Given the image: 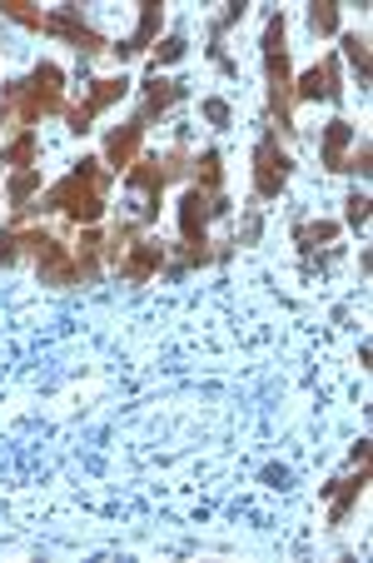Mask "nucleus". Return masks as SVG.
I'll use <instances>...</instances> for the list:
<instances>
[{"label": "nucleus", "mask_w": 373, "mask_h": 563, "mask_svg": "<svg viewBox=\"0 0 373 563\" xmlns=\"http://www.w3.org/2000/svg\"><path fill=\"white\" fill-rule=\"evenodd\" d=\"M105 195H110V170L105 159H80L65 180H55L45 195H35V214H65L70 224H100L105 220Z\"/></svg>", "instance_id": "f257e3e1"}, {"label": "nucleus", "mask_w": 373, "mask_h": 563, "mask_svg": "<svg viewBox=\"0 0 373 563\" xmlns=\"http://www.w3.org/2000/svg\"><path fill=\"white\" fill-rule=\"evenodd\" d=\"M343 220H349L353 230H363V224H369V195H363V190H353L349 200H343Z\"/></svg>", "instance_id": "5701e85b"}, {"label": "nucleus", "mask_w": 373, "mask_h": 563, "mask_svg": "<svg viewBox=\"0 0 373 563\" xmlns=\"http://www.w3.org/2000/svg\"><path fill=\"white\" fill-rule=\"evenodd\" d=\"M35 150H41L35 130H15V140L0 150V165H15V170H35Z\"/></svg>", "instance_id": "dca6fc26"}, {"label": "nucleus", "mask_w": 373, "mask_h": 563, "mask_svg": "<svg viewBox=\"0 0 373 563\" xmlns=\"http://www.w3.org/2000/svg\"><path fill=\"white\" fill-rule=\"evenodd\" d=\"M45 115H65V70L50 60L0 90V120H15V130H35Z\"/></svg>", "instance_id": "f03ea898"}, {"label": "nucleus", "mask_w": 373, "mask_h": 563, "mask_svg": "<svg viewBox=\"0 0 373 563\" xmlns=\"http://www.w3.org/2000/svg\"><path fill=\"white\" fill-rule=\"evenodd\" d=\"M41 31H45V35H65V41H70L80 55H100V51H110L105 35L90 31V25L80 21V15H75L70 5H60V11H45V15H41Z\"/></svg>", "instance_id": "0eeeda50"}, {"label": "nucleus", "mask_w": 373, "mask_h": 563, "mask_svg": "<svg viewBox=\"0 0 373 563\" xmlns=\"http://www.w3.org/2000/svg\"><path fill=\"white\" fill-rule=\"evenodd\" d=\"M343 96V75H339V55L319 60L314 70H304L294 80V106H309V100H339Z\"/></svg>", "instance_id": "1a4fd4ad"}, {"label": "nucleus", "mask_w": 373, "mask_h": 563, "mask_svg": "<svg viewBox=\"0 0 373 563\" xmlns=\"http://www.w3.org/2000/svg\"><path fill=\"white\" fill-rule=\"evenodd\" d=\"M139 96H145V100H139L135 120H139V125H149L155 115H165L170 106H180V100L190 96V86H184V80H170V75H160V70H149L145 86H139Z\"/></svg>", "instance_id": "6e6552de"}, {"label": "nucleus", "mask_w": 373, "mask_h": 563, "mask_svg": "<svg viewBox=\"0 0 373 563\" xmlns=\"http://www.w3.org/2000/svg\"><path fill=\"white\" fill-rule=\"evenodd\" d=\"M165 265H170V250H165L160 240H139V245H129L125 255H120V279H129V285H145V279L160 275Z\"/></svg>", "instance_id": "9d476101"}, {"label": "nucleus", "mask_w": 373, "mask_h": 563, "mask_svg": "<svg viewBox=\"0 0 373 563\" xmlns=\"http://www.w3.org/2000/svg\"><path fill=\"white\" fill-rule=\"evenodd\" d=\"M204 120H210V125H229V115H235V110H229V100H204Z\"/></svg>", "instance_id": "393cba45"}, {"label": "nucleus", "mask_w": 373, "mask_h": 563, "mask_svg": "<svg viewBox=\"0 0 373 563\" xmlns=\"http://www.w3.org/2000/svg\"><path fill=\"white\" fill-rule=\"evenodd\" d=\"M359 140V130L349 125V120H329V130H324V165H329L334 175H343V150Z\"/></svg>", "instance_id": "4468645a"}, {"label": "nucleus", "mask_w": 373, "mask_h": 563, "mask_svg": "<svg viewBox=\"0 0 373 563\" xmlns=\"http://www.w3.org/2000/svg\"><path fill=\"white\" fill-rule=\"evenodd\" d=\"M31 195H41V170H15L11 180H5V200H11V210H25Z\"/></svg>", "instance_id": "a211bd4d"}, {"label": "nucleus", "mask_w": 373, "mask_h": 563, "mask_svg": "<svg viewBox=\"0 0 373 563\" xmlns=\"http://www.w3.org/2000/svg\"><path fill=\"white\" fill-rule=\"evenodd\" d=\"M190 180H194V190H204V195H224L219 150H204V155H194V159H190Z\"/></svg>", "instance_id": "2eb2a0df"}, {"label": "nucleus", "mask_w": 373, "mask_h": 563, "mask_svg": "<svg viewBox=\"0 0 373 563\" xmlns=\"http://www.w3.org/2000/svg\"><path fill=\"white\" fill-rule=\"evenodd\" d=\"M229 214V195H204V190H184L180 200V245H210V220Z\"/></svg>", "instance_id": "20e7f679"}, {"label": "nucleus", "mask_w": 373, "mask_h": 563, "mask_svg": "<svg viewBox=\"0 0 373 563\" xmlns=\"http://www.w3.org/2000/svg\"><path fill=\"white\" fill-rule=\"evenodd\" d=\"M139 145H145V125L139 120H129V125H120V130H110V140H105V165H135L139 159Z\"/></svg>", "instance_id": "ddd939ff"}, {"label": "nucleus", "mask_w": 373, "mask_h": 563, "mask_svg": "<svg viewBox=\"0 0 373 563\" xmlns=\"http://www.w3.org/2000/svg\"><path fill=\"white\" fill-rule=\"evenodd\" d=\"M184 51H190V41H184L180 31H174V35H165V41L155 45V70H160V65H174V60H184Z\"/></svg>", "instance_id": "4be33fe9"}, {"label": "nucleus", "mask_w": 373, "mask_h": 563, "mask_svg": "<svg viewBox=\"0 0 373 563\" xmlns=\"http://www.w3.org/2000/svg\"><path fill=\"white\" fill-rule=\"evenodd\" d=\"M309 25H314V35H339V5H334V0H314Z\"/></svg>", "instance_id": "412c9836"}, {"label": "nucleus", "mask_w": 373, "mask_h": 563, "mask_svg": "<svg viewBox=\"0 0 373 563\" xmlns=\"http://www.w3.org/2000/svg\"><path fill=\"white\" fill-rule=\"evenodd\" d=\"M160 15H165L160 0H145V5H139V25H135V35H129V41H120V45H110V51H115L120 60H125V55L149 51V45H155V35H160Z\"/></svg>", "instance_id": "f8f14e48"}, {"label": "nucleus", "mask_w": 373, "mask_h": 563, "mask_svg": "<svg viewBox=\"0 0 373 563\" xmlns=\"http://www.w3.org/2000/svg\"><path fill=\"white\" fill-rule=\"evenodd\" d=\"M264 80H269V115H274V135H294V65H289L284 45V15L264 21Z\"/></svg>", "instance_id": "7ed1b4c3"}, {"label": "nucleus", "mask_w": 373, "mask_h": 563, "mask_svg": "<svg viewBox=\"0 0 373 563\" xmlns=\"http://www.w3.org/2000/svg\"><path fill=\"white\" fill-rule=\"evenodd\" d=\"M125 96H129V80H125V75H105V80H90L86 106H65V120H70L75 135H86V130L95 125L100 110H110L115 100H125Z\"/></svg>", "instance_id": "423d86ee"}, {"label": "nucleus", "mask_w": 373, "mask_h": 563, "mask_svg": "<svg viewBox=\"0 0 373 563\" xmlns=\"http://www.w3.org/2000/svg\"><path fill=\"white\" fill-rule=\"evenodd\" d=\"M329 240H339V224L334 220H304V224H294V245L309 255L314 245H329Z\"/></svg>", "instance_id": "f3484780"}, {"label": "nucleus", "mask_w": 373, "mask_h": 563, "mask_svg": "<svg viewBox=\"0 0 373 563\" xmlns=\"http://www.w3.org/2000/svg\"><path fill=\"white\" fill-rule=\"evenodd\" d=\"M0 15H5V21H15V25H25V31H41V15L45 11H35L31 0H0Z\"/></svg>", "instance_id": "aec40b11"}, {"label": "nucleus", "mask_w": 373, "mask_h": 563, "mask_svg": "<svg viewBox=\"0 0 373 563\" xmlns=\"http://www.w3.org/2000/svg\"><path fill=\"white\" fill-rule=\"evenodd\" d=\"M369 159H373L369 140H359V150H353V155H343V170H349V175H369V170H373Z\"/></svg>", "instance_id": "b1692460"}, {"label": "nucleus", "mask_w": 373, "mask_h": 563, "mask_svg": "<svg viewBox=\"0 0 373 563\" xmlns=\"http://www.w3.org/2000/svg\"><path fill=\"white\" fill-rule=\"evenodd\" d=\"M289 175H294V159H289V150H279V135L269 130L255 145V195L259 200H279Z\"/></svg>", "instance_id": "39448f33"}, {"label": "nucleus", "mask_w": 373, "mask_h": 563, "mask_svg": "<svg viewBox=\"0 0 373 563\" xmlns=\"http://www.w3.org/2000/svg\"><path fill=\"white\" fill-rule=\"evenodd\" d=\"M369 489V464H359V474L349 478H334V484H324V499H329V523H343L353 509V499Z\"/></svg>", "instance_id": "9b49d317"}, {"label": "nucleus", "mask_w": 373, "mask_h": 563, "mask_svg": "<svg viewBox=\"0 0 373 563\" xmlns=\"http://www.w3.org/2000/svg\"><path fill=\"white\" fill-rule=\"evenodd\" d=\"M343 60L359 70V80H369V35H359V31L343 35Z\"/></svg>", "instance_id": "6ab92c4d"}]
</instances>
